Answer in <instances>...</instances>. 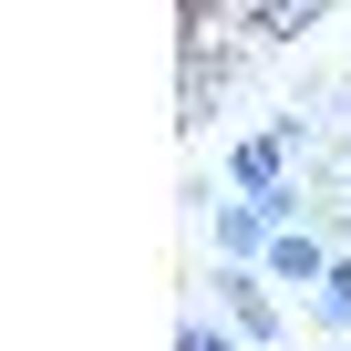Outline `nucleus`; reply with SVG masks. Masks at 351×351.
<instances>
[{"mask_svg":"<svg viewBox=\"0 0 351 351\" xmlns=\"http://www.w3.org/2000/svg\"><path fill=\"white\" fill-rule=\"evenodd\" d=\"M310 320H320V330H351V248H341V258H330V279L310 289Z\"/></svg>","mask_w":351,"mask_h":351,"instance_id":"39448f33","label":"nucleus"},{"mask_svg":"<svg viewBox=\"0 0 351 351\" xmlns=\"http://www.w3.org/2000/svg\"><path fill=\"white\" fill-rule=\"evenodd\" d=\"M176 351H248V341H217L207 320H186V330H176Z\"/></svg>","mask_w":351,"mask_h":351,"instance_id":"423d86ee","label":"nucleus"},{"mask_svg":"<svg viewBox=\"0 0 351 351\" xmlns=\"http://www.w3.org/2000/svg\"><path fill=\"white\" fill-rule=\"evenodd\" d=\"M269 279H300V289H320V279H330V248H320L310 228H289V238H269Z\"/></svg>","mask_w":351,"mask_h":351,"instance_id":"20e7f679","label":"nucleus"},{"mask_svg":"<svg viewBox=\"0 0 351 351\" xmlns=\"http://www.w3.org/2000/svg\"><path fill=\"white\" fill-rule=\"evenodd\" d=\"M228 176L248 197H269V186H289V145L279 134H248V145H228Z\"/></svg>","mask_w":351,"mask_h":351,"instance_id":"7ed1b4c3","label":"nucleus"},{"mask_svg":"<svg viewBox=\"0 0 351 351\" xmlns=\"http://www.w3.org/2000/svg\"><path fill=\"white\" fill-rule=\"evenodd\" d=\"M207 228H217V258H269V238H279V228L258 217V197H217Z\"/></svg>","mask_w":351,"mask_h":351,"instance_id":"f03ea898","label":"nucleus"},{"mask_svg":"<svg viewBox=\"0 0 351 351\" xmlns=\"http://www.w3.org/2000/svg\"><path fill=\"white\" fill-rule=\"evenodd\" d=\"M217 300H228V320H238V341H248V351H269V341H279V300H269L248 269H228V279H217Z\"/></svg>","mask_w":351,"mask_h":351,"instance_id":"f257e3e1","label":"nucleus"},{"mask_svg":"<svg viewBox=\"0 0 351 351\" xmlns=\"http://www.w3.org/2000/svg\"><path fill=\"white\" fill-rule=\"evenodd\" d=\"M341 124H351V83H341Z\"/></svg>","mask_w":351,"mask_h":351,"instance_id":"0eeeda50","label":"nucleus"}]
</instances>
